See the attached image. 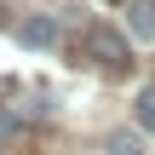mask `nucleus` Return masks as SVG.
Wrapping results in <instances>:
<instances>
[{"mask_svg": "<svg viewBox=\"0 0 155 155\" xmlns=\"http://www.w3.org/2000/svg\"><path fill=\"white\" fill-rule=\"evenodd\" d=\"M86 52H92L104 69H127V63H132V46H127V35H121V29H109V23H98V29L86 35Z\"/></svg>", "mask_w": 155, "mask_h": 155, "instance_id": "1", "label": "nucleus"}, {"mask_svg": "<svg viewBox=\"0 0 155 155\" xmlns=\"http://www.w3.org/2000/svg\"><path fill=\"white\" fill-rule=\"evenodd\" d=\"M52 40H58V23H52L46 12H35V17L17 23V46H29V52H46Z\"/></svg>", "mask_w": 155, "mask_h": 155, "instance_id": "2", "label": "nucleus"}, {"mask_svg": "<svg viewBox=\"0 0 155 155\" xmlns=\"http://www.w3.org/2000/svg\"><path fill=\"white\" fill-rule=\"evenodd\" d=\"M132 115H138V127H144V132H155V86H144V92H138Z\"/></svg>", "mask_w": 155, "mask_h": 155, "instance_id": "3", "label": "nucleus"}, {"mask_svg": "<svg viewBox=\"0 0 155 155\" xmlns=\"http://www.w3.org/2000/svg\"><path fill=\"white\" fill-rule=\"evenodd\" d=\"M132 29L138 35H155V0H138L132 6Z\"/></svg>", "mask_w": 155, "mask_h": 155, "instance_id": "4", "label": "nucleus"}, {"mask_svg": "<svg viewBox=\"0 0 155 155\" xmlns=\"http://www.w3.org/2000/svg\"><path fill=\"white\" fill-rule=\"evenodd\" d=\"M109 150H115V155H138V138H127V132H115V138H109Z\"/></svg>", "mask_w": 155, "mask_h": 155, "instance_id": "5", "label": "nucleus"}, {"mask_svg": "<svg viewBox=\"0 0 155 155\" xmlns=\"http://www.w3.org/2000/svg\"><path fill=\"white\" fill-rule=\"evenodd\" d=\"M12 132H17V121H12V115H0V138H12Z\"/></svg>", "mask_w": 155, "mask_h": 155, "instance_id": "6", "label": "nucleus"}]
</instances>
